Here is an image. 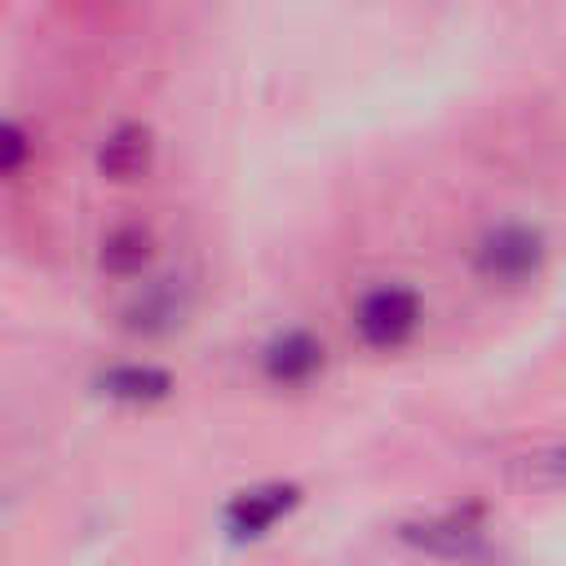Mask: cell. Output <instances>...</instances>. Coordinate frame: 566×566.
<instances>
[{
	"label": "cell",
	"mask_w": 566,
	"mask_h": 566,
	"mask_svg": "<svg viewBox=\"0 0 566 566\" xmlns=\"http://www.w3.org/2000/svg\"><path fill=\"white\" fill-rule=\"evenodd\" d=\"M327 349L310 327H279L261 345V376L274 389H305L314 376H323Z\"/></svg>",
	"instance_id": "obj_4"
},
{
	"label": "cell",
	"mask_w": 566,
	"mask_h": 566,
	"mask_svg": "<svg viewBox=\"0 0 566 566\" xmlns=\"http://www.w3.org/2000/svg\"><path fill=\"white\" fill-rule=\"evenodd\" d=\"M150 252H155V234L150 226L142 221H119L102 234V248H97V265L115 279H133L150 265Z\"/></svg>",
	"instance_id": "obj_7"
},
{
	"label": "cell",
	"mask_w": 566,
	"mask_h": 566,
	"mask_svg": "<svg viewBox=\"0 0 566 566\" xmlns=\"http://www.w3.org/2000/svg\"><path fill=\"white\" fill-rule=\"evenodd\" d=\"M150 155H155V137L146 124H115L97 146V168L115 181H133L150 168Z\"/></svg>",
	"instance_id": "obj_5"
},
{
	"label": "cell",
	"mask_w": 566,
	"mask_h": 566,
	"mask_svg": "<svg viewBox=\"0 0 566 566\" xmlns=\"http://www.w3.org/2000/svg\"><path fill=\"white\" fill-rule=\"evenodd\" d=\"M420 323H424V301L402 279H380V283L363 287L349 305V332L376 354H394V349L411 345Z\"/></svg>",
	"instance_id": "obj_1"
},
{
	"label": "cell",
	"mask_w": 566,
	"mask_h": 566,
	"mask_svg": "<svg viewBox=\"0 0 566 566\" xmlns=\"http://www.w3.org/2000/svg\"><path fill=\"white\" fill-rule=\"evenodd\" d=\"M548 261V239L539 226L531 221H491L478 239H473V270L478 279H486L491 287H522L535 283L539 270Z\"/></svg>",
	"instance_id": "obj_2"
},
{
	"label": "cell",
	"mask_w": 566,
	"mask_h": 566,
	"mask_svg": "<svg viewBox=\"0 0 566 566\" xmlns=\"http://www.w3.org/2000/svg\"><path fill=\"white\" fill-rule=\"evenodd\" d=\"M27 159H31V137H27V128L13 124V119H0V177L22 172Z\"/></svg>",
	"instance_id": "obj_10"
},
{
	"label": "cell",
	"mask_w": 566,
	"mask_h": 566,
	"mask_svg": "<svg viewBox=\"0 0 566 566\" xmlns=\"http://www.w3.org/2000/svg\"><path fill=\"white\" fill-rule=\"evenodd\" d=\"M301 504V486L296 482H256L230 495V504L221 509V526L230 539L252 544L261 535L274 531V522H283L292 509Z\"/></svg>",
	"instance_id": "obj_3"
},
{
	"label": "cell",
	"mask_w": 566,
	"mask_h": 566,
	"mask_svg": "<svg viewBox=\"0 0 566 566\" xmlns=\"http://www.w3.org/2000/svg\"><path fill=\"white\" fill-rule=\"evenodd\" d=\"M407 539H416L420 548H429L438 557H469L482 548V526L464 513H447V517H429L420 526H407Z\"/></svg>",
	"instance_id": "obj_8"
},
{
	"label": "cell",
	"mask_w": 566,
	"mask_h": 566,
	"mask_svg": "<svg viewBox=\"0 0 566 566\" xmlns=\"http://www.w3.org/2000/svg\"><path fill=\"white\" fill-rule=\"evenodd\" d=\"M97 389L115 402H133V407H150L164 402L172 394V376L155 363H115L97 376Z\"/></svg>",
	"instance_id": "obj_6"
},
{
	"label": "cell",
	"mask_w": 566,
	"mask_h": 566,
	"mask_svg": "<svg viewBox=\"0 0 566 566\" xmlns=\"http://www.w3.org/2000/svg\"><path fill=\"white\" fill-rule=\"evenodd\" d=\"M181 314H186V283L181 279H155V283H146L142 296L128 310L133 327H142V332H168L172 323H181Z\"/></svg>",
	"instance_id": "obj_9"
}]
</instances>
